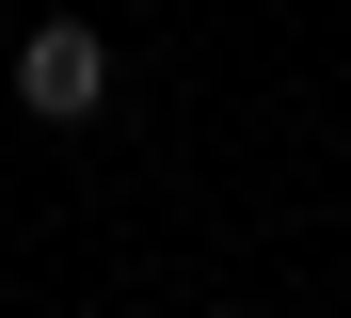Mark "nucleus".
<instances>
[{
  "label": "nucleus",
  "instance_id": "1",
  "mask_svg": "<svg viewBox=\"0 0 351 318\" xmlns=\"http://www.w3.org/2000/svg\"><path fill=\"white\" fill-rule=\"evenodd\" d=\"M16 96H32V111H48V127H80V111H96V96H112V48H96V32H80V16H48V32H32V48H16Z\"/></svg>",
  "mask_w": 351,
  "mask_h": 318
}]
</instances>
